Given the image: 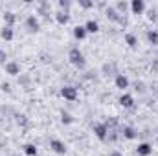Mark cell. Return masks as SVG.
<instances>
[{
	"label": "cell",
	"instance_id": "6da1fadb",
	"mask_svg": "<svg viewBox=\"0 0 158 156\" xmlns=\"http://www.w3.org/2000/svg\"><path fill=\"white\" fill-rule=\"evenodd\" d=\"M68 59H70V63L76 66V68H85L86 66V61H85V55H83V51L79 50V48H72L70 51H68Z\"/></svg>",
	"mask_w": 158,
	"mask_h": 156
},
{
	"label": "cell",
	"instance_id": "7a4b0ae2",
	"mask_svg": "<svg viewBox=\"0 0 158 156\" xmlns=\"http://www.w3.org/2000/svg\"><path fill=\"white\" fill-rule=\"evenodd\" d=\"M92 130H94V134H96V138H98L99 142H107L109 129H107L105 123H94V125H92Z\"/></svg>",
	"mask_w": 158,
	"mask_h": 156
},
{
	"label": "cell",
	"instance_id": "3957f363",
	"mask_svg": "<svg viewBox=\"0 0 158 156\" xmlns=\"http://www.w3.org/2000/svg\"><path fill=\"white\" fill-rule=\"evenodd\" d=\"M61 96L66 99V101H76L77 99V88L68 84V86H63L61 88Z\"/></svg>",
	"mask_w": 158,
	"mask_h": 156
},
{
	"label": "cell",
	"instance_id": "277c9868",
	"mask_svg": "<svg viewBox=\"0 0 158 156\" xmlns=\"http://www.w3.org/2000/svg\"><path fill=\"white\" fill-rule=\"evenodd\" d=\"M105 15H107V18H109V20H112V22L125 24V17H123V15H119V13L116 11V9H114V7H112V6H109V7H107Z\"/></svg>",
	"mask_w": 158,
	"mask_h": 156
},
{
	"label": "cell",
	"instance_id": "5b68a950",
	"mask_svg": "<svg viewBox=\"0 0 158 156\" xmlns=\"http://www.w3.org/2000/svg\"><path fill=\"white\" fill-rule=\"evenodd\" d=\"M50 149L59 156L66 154V145H64V142H61V140H50Z\"/></svg>",
	"mask_w": 158,
	"mask_h": 156
},
{
	"label": "cell",
	"instance_id": "8992f818",
	"mask_svg": "<svg viewBox=\"0 0 158 156\" xmlns=\"http://www.w3.org/2000/svg\"><path fill=\"white\" fill-rule=\"evenodd\" d=\"M119 134H121L125 140H136V138H138V130H136L134 127H131V125H125V127H121Z\"/></svg>",
	"mask_w": 158,
	"mask_h": 156
},
{
	"label": "cell",
	"instance_id": "52a82bcc",
	"mask_svg": "<svg viewBox=\"0 0 158 156\" xmlns=\"http://www.w3.org/2000/svg\"><path fill=\"white\" fill-rule=\"evenodd\" d=\"M26 28L31 31V33H37L40 30V22H39V18L35 17V15H30L28 18H26Z\"/></svg>",
	"mask_w": 158,
	"mask_h": 156
},
{
	"label": "cell",
	"instance_id": "ba28073f",
	"mask_svg": "<svg viewBox=\"0 0 158 156\" xmlns=\"http://www.w3.org/2000/svg\"><path fill=\"white\" fill-rule=\"evenodd\" d=\"M4 68H6V74H9V76H19L20 74V64L17 61H7L4 64Z\"/></svg>",
	"mask_w": 158,
	"mask_h": 156
},
{
	"label": "cell",
	"instance_id": "9c48e42d",
	"mask_svg": "<svg viewBox=\"0 0 158 156\" xmlns=\"http://www.w3.org/2000/svg\"><path fill=\"white\" fill-rule=\"evenodd\" d=\"M129 7H131V11H132L134 15H142V13L145 11V2H143V0H132V2L129 4Z\"/></svg>",
	"mask_w": 158,
	"mask_h": 156
},
{
	"label": "cell",
	"instance_id": "30bf717a",
	"mask_svg": "<svg viewBox=\"0 0 158 156\" xmlns=\"http://www.w3.org/2000/svg\"><path fill=\"white\" fill-rule=\"evenodd\" d=\"M119 105H121L123 109H132V107H134V97H132L131 94H121Z\"/></svg>",
	"mask_w": 158,
	"mask_h": 156
},
{
	"label": "cell",
	"instance_id": "8fae6325",
	"mask_svg": "<svg viewBox=\"0 0 158 156\" xmlns=\"http://www.w3.org/2000/svg\"><path fill=\"white\" fill-rule=\"evenodd\" d=\"M136 153H138V156H149L153 153V147H151V143L143 142V143H140V145L136 147Z\"/></svg>",
	"mask_w": 158,
	"mask_h": 156
},
{
	"label": "cell",
	"instance_id": "7c38bea8",
	"mask_svg": "<svg viewBox=\"0 0 158 156\" xmlns=\"http://www.w3.org/2000/svg\"><path fill=\"white\" fill-rule=\"evenodd\" d=\"M114 84H116V88H119V90H125V88H129V79H127V76H123V74H118L116 79H114Z\"/></svg>",
	"mask_w": 158,
	"mask_h": 156
},
{
	"label": "cell",
	"instance_id": "4fadbf2b",
	"mask_svg": "<svg viewBox=\"0 0 158 156\" xmlns=\"http://www.w3.org/2000/svg\"><path fill=\"white\" fill-rule=\"evenodd\" d=\"M0 37L4 40H13L15 37V33H13V28H9V26H4L2 28V31H0Z\"/></svg>",
	"mask_w": 158,
	"mask_h": 156
},
{
	"label": "cell",
	"instance_id": "5bb4252c",
	"mask_svg": "<svg viewBox=\"0 0 158 156\" xmlns=\"http://www.w3.org/2000/svg\"><path fill=\"white\" fill-rule=\"evenodd\" d=\"M55 20H57V24L64 26V24H68V20H70V15H68L66 11H59V13L55 15Z\"/></svg>",
	"mask_w": 158,
	"mask_h": 156
},
{
	"label": "cell",
	"instance_id": "9a60e30c",
	"mask_svg": "<svg viewBox=\"0 0 158 156\" xmlns=\"http://www.w3.org/2000/svg\"><path fill=\"white\" fill-rule=\"evenodd\" d=\"M15 20H17V17H15V13H13V11H6V13H4V22H6V26L13 28Z\"/></svg>",
	"mask_w": 158,
	"mask_h": 156
},
{
	"label": "cell",
	"instance_id": "2e32d148",
	"mask_svg": "<svg viewBox=\"0 0 158 156\" xmlns=\"http://www.w3.org/2000/svg\"><path fill=\"white\" fill-rule=\"evenodd\" d=\"M85 30H86V33H96L98 30H99V24L96 22V20H86V24H85Z\"/></svg>",
	"mask_w": 158,
	"mask_h": 156
},
{
	"label": "cell",
	"instance_id": "e0dca14e",
	"mask_svg": "<svg viewBox=\"0 0 158 156\" xmlns=\"http://www.w3.org/2000/svg\"><path fill=\"white\" fill-rule=\"evenodd\" d=\"M125 42H127V46L129 48H138V39H136V35H132V33H125Z\"/></svg>",
	"mask_w": 158,
	"mask_h": 156
},
{
	"label": "cell",
	"instance_id": "ac0fdd59",
	"mask_svg": "<svg viewBox=\"0 0 158 156\" xmlns=\"http://www.w3.org/2000/svg\"><path fill=\"white\" fill-rule=\"evenodd\" d=\"M145 37H147V40H149L153 46H158V31L156 30H149V31L145 33Z\"/></svg>",
	"mask_w": 158,
	"mask_h": 156
},
{
	"label": "cell",
	"instance_id": "d6986e66",
	"mask_svg": "<svg viewBox=\"0 0 158 156\" xmlns=\"http://www.w3.org/2000/svg\"><path fill=\"white\" fill-rule=\"evenodd\" d=\"M74 37L77 40H83L86 37V30H85V26H76L74 28Z\"/></svg>",
	"mask_w": 158,
	"mask_h": 156
},
{
	"label": "cell",
	"instance_id": "ffe728a7",
	"mask_svg": "<svg viewBox=\"0 0 158 156\" xmlns=\"http://www.w3.org/2000/svg\"><path fill=\"white\" fill-rule=\"evenodd\" d=\"M24 153H26V156H37V147L33 145V143H26L24 145Z\"/></svg>",
	"mask_w": 158,
	"mask_h": 156
},
{
	"label": "cell",
	"instance_id": "44dd1931",
	"mask_svg": "<svg viewBox=\"0 0 158 156\" xmlns=\"http://www.w3.org/2000/svg\"><path fill=\"white\" fill-rule=\"evenodd\" d=\"M61 121L64 123V125H70V123H74V116L70 114V112H61Z\"/></svg>",
	"mask_w": 158,
	"mask_h": 156
},
{
	"label": "cell",
	"instance_id": "7402d4cb",
	"mask_svg": "<svg viewBox=\"0 0 158 156\" xmlns=\"http://www.w3.org/2000/svg\"><path fill=\"white\" fill-rule=\"evenodd\" d=\"M127 7H129V4H127V2H116V6H114V9L118 11L119 15H123V13L127 11Z\"/></svg>",
	"mask_w": 158,
	"mask_h": 156
},
{
	"label": "cell",
	"instance_id": "603a6c76",
	"mask_svg": "<svg viewBox=\"0 0 158 156\" xmlns=\"http://www.w3.org/2000/svg\"><path fill=\"white\" fill-rule=\"evenodd\" d=\"M70 6H72V4H70L68 0H59V7H61V11H66V13H68Z\"/></svg>",
	"mask_w": 158,
	"mask_h": 156
},
{
	"label": "cell",
	"instance_id": "cb8c5ba5",
	"mask_svg": "<svg viewBox=\"0 0 158 156\" xmlns=\"http://www.w3.org/2000/svg\"><path fill=\"white\" fill-rule=\"evenodd\" d=\"M79 6L83 9H90V7H94V2H90V0H79Z\"/></svg>",
	"mask_w": 158,
	"mask_h": 156
},
{
	"label": "cell",
	"instance_id": "d4e9b609",
	"mask_svg": "<svg viewBox=\"0 0 158 156\" xmlns=\"http://www.w3.org/2000/svg\"><path fill=\"white\" fill-rule=\"evenodd\" d=\"M6 59H7V53H6V50H0V64H6V63H7Z\"/></svg>",
	"mask_w": 158,
	"mask_h": 156
},
{
	"label": "cell",
	"instance_id": "484cf974",
	"mask_svg": "<svg viewBox=\"0 0 158 156\" xmlns=\"http://www.w3.org/2000/svg\"><path fill=\"white\" fill-rule=\"evenodd\" d=\"M17 117H19V119H17V121H19V125H24V127L28 125V119H26V116H17Z\"/></svg>",
	"mask_w": 158,
	"mask_h": 156
},
{
	"label": "cell",
	"instance_id": "4316f807",
	"mask_svg": "<svg viewBox=\"0 0 158 156\" xmlns=\"http://www.w3.org/2000/svg\"><path fill=\"white\" fill-rule=\"evenodd\" d=\"M136 90H138V92H143V90H145V88H143V83H136Z\"/></svg>",
	"mask_w": 158,
	"mask_h": 156
},
{
	"label": "cell",
	"instance_id": "83f0119b",
	"mask_svg": "<svg viewBox=\"0 0 158 156\" xmlns=\"http://www.w3.org/2000/svg\"><path fill=\"white\" fill-rule=\"evenodd\" d=\"M2 90L4 92H9V84H2Z\"/></svg>",
	"mask_w": 158,
	"mask_h": 156
},
{
	"label": "cell",
	"instance_id": "f1b7e54d",
	"mask_svg": "<svg viewBox=\"0 0 158 156\" xmlns=\"http://www.w3.org/2000/svg\"><path fill=\"white\" fill-rule=\"evenodd\" d=\"M110 156H123L119 151H114V153H110Z\"/></svg>",
	"mask_w": 158,
	"mask_h": 156
}]
</instances>
